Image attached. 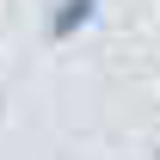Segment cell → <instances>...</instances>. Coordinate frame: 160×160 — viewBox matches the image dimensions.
I'll use <instances>...</instances> for the list:
<instances>
[{
	"label": "cell",
	"mask_w": 160,
	"mask_h": 160,
	"mask_svg": "<svg viewBox=\"0 0 160 160\" xmlns=\"http://www.w3.org/2000/svg\"><path fill=\"white\" fill-rule=\"evenodd\" d=\"M92 12H99V6H86V0H74V6H62L56 19H49V37H68V31H80V25H92Z\"/></svg>",
	"instance_id": "6da1fadb"
}]
</instances>
